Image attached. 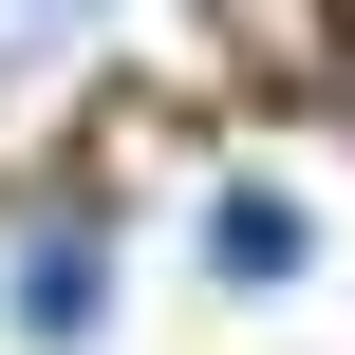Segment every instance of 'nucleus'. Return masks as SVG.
Instances as JSON below:
<instances>
[{"label":"nucleus","mask_w":355,"mask_h":355,"mask_svg":"<svg viewBox=\"0 0 355 355\" xmlns=\"http://www.w3.org/2000/svg\"><path fill=\"white\" fill-rule=\"evenodd\" d=\"M206 37H225L262 94H318V75L355 56V0H206Z\"/></svg>","instance_id":"1"},{"label":"nucleus","mask_w":355,"mask_h":355,"mask_svg":"<svg viewBox=\"0 0 355 355\" xmlns=\"http://www.w3.org/2000/svg\"><path fill=\"white\" fill-rule=\"evenodd\" d=\"M56 19H75V37H94V19H112V0H56Z\"/></svg>","instance_id":"2"}]
</instances>
